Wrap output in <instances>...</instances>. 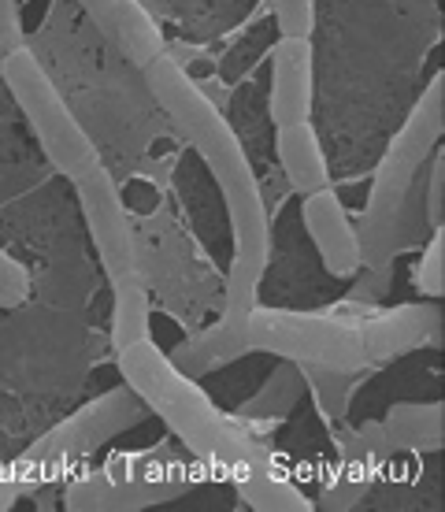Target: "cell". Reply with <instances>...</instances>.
Masks as SVG:
<instances>
[{"mask_svg": "<svg viewBox=\"0 0 445 512\" xmlns=\"http://www.w3.org/2000/svg\"><path fill=\"white\" fill-rule=\"evenodd\" d=\"M382 435L394 453H438L445 446L442 401H401L386 412Z\"/></svg>", "mask_w": 445, "mask_h": 512, "instance_id": "9a60e30c", "label": "cell"}, {"mask_svg": "<svg viewBox=\"0 0 445 512\" xmlns=\"http://www.w3.org/2000/svg\"><path fill=\"white\" fill-rule=\"evenodd\" d=\"M26 45V30H23V15H19V0H0V60L8 52L23 49Z\"/></svg>", "mask_w": 445, "mask_h": 512, "instance_id": "cb8c5ba5", "label": "cell"}, {"mask_svg": "<svg viewBox=\"0 0 445 512\" xmlns=\"http://www.w3.org/2000/svg\"><path fill=\"white\" fill-rule=\"evenodd\" d=\"M312 97H316V56L308 38H279L271 52V90H267V112L271 123H301L312 119Z\"/></svg>", "mask_w": 445, "mask_h": 512, "instance_id": "4fadbf2b", "label": "cell"}, {"mask_svg": "<svg viewBox=\"0 0 445 512\" xmlns=\"http://www.w3.org/2000/svg\"><path fill=\"white\" fill-rule=\"evenodd\" d=\"M78 197V208L86 216L89 242L97 249V260L108 279L138 271V238H134V223L130 212L123 205V193L115 186V179L108 175V167L97 164L93 171H86L82 179L71 182Z\"/></svg>", "mask_w": 445, "mask_h": 512, "instance_id": "ba28073f", "label": "cell"}, {"mask_svg": "<svg viewBox=\"0 0 445 512\" xmlns=\"http://www.w3.org/2000/svg\"><path fill=\"white\" fill-rule=\"evenodd\" d=\"M275 26L282 38H312L316 30V0H271Z\"/></svg>", "mask_w": 445, "mask_h": 512, "instance_id": "44dd1931", "label": "cell"}, {"mask_svg": "<svg viewBox=\"0 0 445 512\" xmlns=\"http://www.w3.org/2000/svg\"><path fill=\"white\" fill-rule=\"evenodd\" d=\"M301 390H305V379H301V368L290 364V360H282L279 368L271 372L256 397H249L242 409H238V420L242 423H275L282 416H290L297 409V401H301Z\"/></svg>", "mask_w": 445, "mask_h": 512, "instance_id": "ac0fdd59", "label": "cell"}, {"mask_svg": "<svg viewBox=\"0 0 445 512\" xmlns=\"http://www.w3.org/2000/svg\"><path fill=\"white\" fill-rule=\"evenodd\" d=\"M445 130V71H434L420 101L412 104L401 130H397L386 153H382L368 186V201L356 223L360 234V264L364 268H394V260L416 242V234L427 227L416 212V182L423 167L438 149Z\"/></svg>", "mask_w": 445, "mask_h": 512, "instance_id": "3957f363", "label": "cell"}, {"mask_svg": "<svg viewBox=\"0 0 445 512\" xmlns=\"http://www.w3.org/2000/svg\"><path fill=\"white\" fill-rule=\"evenodd\" d=\"M249 353H271L290 364H323L371 372L356 320L334 312H290V308L256 305L245 320Z\"/></svg>", "mask_w": 445, "mask_h": 512, "instance_id": "52a82bcc", "label": "cell"}, {"mask_svg": "<svg viewBox=\"0 0 445 512\" xmlns=\"http://www.w3.org/2000/svg\"><path fill=\"white\" fill-rule=\"evenodd\" d=\"M108 282H112V346L119 353L149 338V286H145L141 268L115 275Z\"/></svg>", "mask_w": 445, "mask_h": 512, "instance_id": "e0dca14e", "label": "cell"}, {"mask_svg": "<svg viewBox=\"0 0 445 512\" xmlns=\"http://www.w3.org/2000/svg\"><path fill=\"white\" fill-rule=\"evenodd\" d=\"M193 487L186 461L171 457L164 446L149 453H119L97 468L67 475L64 509L71 512H134L182 498Z\"/></svg>", "mask_w": 445, "mask_h": 512, "instance_id": "8992f818", "label": "cell"}, {"mask_svg": "<svg viewBox=\"0 0 445 512\" xmlns=\"http://www.w3.org/2000/svg\"><path fill=\"white\" fill-rule=\"evenodd\" d=\"M412 286L423 297L445 294V227H434L427 234V245L420 249V260H416V271H412Z\"/></svg>", "mask_w": 445, "mask_h": 512, "instance_id": "ffe728a7", "label": "cell"}, {"mask_svg": "<svg viewBox=\"0 0 445 512\" xmlns=\"http://www.w3.org/2000/svg\"><path fill=\"white\" fill-rule=\"evenodd\" d=\"M78 8L101 30L104 41H112L123 52V60L138 71L153 64L160 52H167L164 30L153 19V12H145L141 0H78Z\"/></svg>", "mask_w": 445, "mask_h": 512, "instance_id": "7c38bea8", "label": "cell"}, {"mask_svg": "<svg viewBox=\"0 0 445 512\" xmlns=\"http://www.w3.org/2000/svg\"><path fill=\"white\" fill-rule=\"evenodd\" d=\"M141 75L149 82V93L160 101L171 123L182 130V138L190 141L193 153L201 156L219 186L230 234H234V256H230L219 320L245 331L249 312L260 305V282L271 264V219H267L260 179L245 156L238 130L219 112L212 93H204V86L193 82L190 71L178 64L171 52H160L153 64L141 67Z\"/></svg>", "mask_w": 445, "mask_h": 512, "instance_id": "7a4b0ae2", "label": "cell"}, {"mask_svg": "<svg viewBox=\"0 0 445 512\" xmlns=\"http://www.w3.org/2000/svg\"><path fill=\"white\" fill-rule=\"evenodd\" d=\"M275 156H279V167L290 182V190L301 197L327 186V179H331L327 153H323V141H319L312 119L275 127Z\"/></svg>", "mask_w": 445, "mask_h": 512, "instance_id": "5bb4252c", "label": "cell"}, {"mask_svg": "<svg viewBox=\"0 0 445 512\" xmlns=\"http://www.w3.org/2000/svg\"><path fill=\"white\" fill-rule=\"evenodd\" d=\"M423 171H427V186H423V223H427V231H434V227H445V153L434 149Z\"/></svg>", "mask_w": 445, "mask_h": 512, "instance_id": "7402d4cb", "label": "cell"}, {"mask_svg": "<svg viewBox=\"0 0 445 512\" xmlns=\"http://www.w3.org/2000/svg\"><path fill=\"white\" fill-rule=\"evenodd\" d=\"M115 360H119L123 383L145 401V409L156 412L171 427V435L186 446V453L204 472L230 479L249 509H316V501L301 494L279 457L253 435V427L238 416L219 412L216 401L204 394V386L193 375L178 372L153 338H141L134 346L119 349Z\"/></svg>", "mask_w": 445, "mask_h": 512, "instance_id": "6da1fadb", "label": "cell"}, {"mask_svg": "<svg viewBox=\"0 0 445 512\" xmlns=\"http://www.w3.org/2000/svg\"><path fill=\"white\" fill-rule=\"evenodd\" d=\"M30 271L23 260H15L8 249H0V308H23L30 301Z\"/></svg>", "mask_w": 445, "mask_h": 512, "instance_id": "603a6c76", "label": "cell"}, {"mask_svg": "<svg viewBox=\"0 0 445 512\" xmlns=\"http://www.w3.org/2000/svg\"><path fill=\"white\" fill-rule=\"evenodd\" d=\"M23 494H26V487H23V479H19V472H15V464L0 468V512L12 509Z\"/></svg>", "mask_w": 445, "mask_h": 512, "instance_id": "d4e9b609", "label": "cell"}, {"mask_svg": "<svg viewBox=\"0 0 445 512\" xmlns=\"http://www.w3.org/2000/svg\"><path fill=\"white\" fill-rule=\"evenodd\" d=\"M149 409L127 383L101 394L97 401H89L86 409L71 412L67 420H60L52 431L26 449L23 457L15 461V472L23 479L26 494L38 487H49L52 479L60 483L71 472L82 468L97 449H104L112 438L134 431L138 423H145Z\"/></svg>", "mask_w": 445, "mask_h": 512, "instance_id": "277c9868", "label": "cell"}, {"mask_svg": "<svg viewBox=\"0 0 445 512\" xmlns=\"http://www.w3.org/2000/svg\"><path fill=\"white\" fill-rule=\"evenodd\" d=\"M167 357H171V364H175L178 372L201 379V375H212V372H219V368L234 364L238 357H249V342H245V331L216 320L208 331L186 338V342L175 346V353H167Z\"/></svg>", "mask_w": 445, "mask_h": 512, "instance_id": "2e32d148", "label": "cell"}, {"mask_svg": "<svg viewBox=\"0 0 445 512\" xmlns=\"http://www.w3.org/2000/svg\"><path fill=\"white\" fill-rule=\"evenodd\" d=\"M394 457V449L382 435V423H360L356 431H342L334 446V464L327 472V487L319 494V509H353L356 501L379 479L382 464Z\"/></svg>", "mask_w": 445, "mask_h": 512, "instance_id": "9c48e42d", "label": "cell"}, {"mask_svg": "<svg viewBox=\"0 0 445 512\" xmlns=\"http://www.w3.org/2000/svg\"><path fill=\"white\" fill-rule=\"evenodd\" d=\"M360 327V342H364V357L368 364H386L416 349H438L445 338V320L438 305H397L390 312H371Z\"/></svg>", "mask_w": 445, "mask_h": 512, "instance_id": "30bf717a", "label": "cell"}, {"mask_svg": "<svg viewBox=\"0 0 445 512\" xmlns=\"http://www.w3.org/2000/svg\"><path fill=\"white\" fill-rule=\"evenodd\" d=\"M301 219H305V231L316 245L323 268L331 271L334 279H353L356 271L364 268L360 264V234H356V223L345 212L342 197L327 186L305 193L301 201Z\"/></svg>", "mask_w": 445, "mask_h": 512, "instance_id": "8fae6325", "label": "cell"}, {"mask_svg": "<svg viewBox=\"0 0 445 512\" xmlns=\"http://www.w3.org/2000/svg\"><path fill=\"white\" fill-rule=\"evenodd\" d=\"M305 390L316 397L319 412L327 420H345V412L353 405V394L360 379L368 372H353V368H323V364H297Z\"/></svg>", "mask_w": 445, "mask_h": 512, "instance_id": "d6986e66", "label": "cell"}, {"mask_svg": "<svg viewBox=\"0 0 445 512\" xmlns=\"http://www.w3.org/2000/svg\"><path fill=\"white\" fill-rule=\"evenodd\" d=\"M0 78L12 93V101L19 104V112L26 116L41 153H45V160H49L56 175L75 182L101 164V153H97L93 138L78 123L71 104L64 101V93L56 90L49 71L41 67V60L26 45L0 60Z\"/></svg>", "mask_w": 445, "mask_h": 512, "instance_id": "5b68a950", "label": "cell"}]
</instances>
